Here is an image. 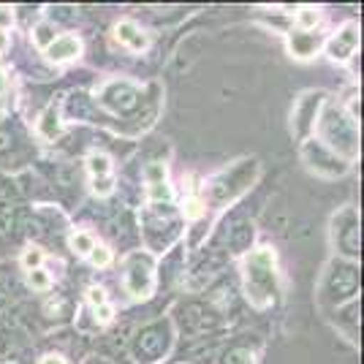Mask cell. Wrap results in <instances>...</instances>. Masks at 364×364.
<instances>
[{"mask_svg": "<svg viewBox=\"0 0 364 364\" xmlns=\"http://www.w3.org/2000/svg\"><path fill=\"white\" fill-rule=\"evenodd\" d=\"M321 144L326 150H332L337 158H343L348 164L350 158H356L359 152V131H356V120L348 117L340 107L329 104L323 117H321Z\"/></svg>", "mask_w": 364, "mask_h": 364, "instance_id": "cell-1", "label": "cell"}, {"mask_svg": "<svg viewBox=\"0 0 364 364\" xmlns=\"http://www.w3.org/2000/svg\"><path fill=\"white\" fill-rule=\"evenodd\" d=\"M245 294L247 302L256 307H267L277 296V272H274L272 250H256L245 261Z\"/></svg>", "mask_w": 364, "mask_h": 364, "instance_id": "cell-2", "label": "cell"}, {"mask_svg": "<svg viewBox=\"0 0 364 364\" xmlns=\"http://www.w3.org/2000/svg\"><path fill=\"white\" fill-rule=\"evenodd\" d=\"M356 294H359V269L350 261L334 258L326 267L323 280L318 286V302L340 307V304L356 299Z\"/></svg>", "mask_w": 364, "mask_h": 364, "instance_id": "cell-3", "label": "cell"}, {"mask_svg": "<svg viewBox=\"0 0 364 364\" xmlns=\"http://www.w3.org/2000/svg\"><path fill=\"white\" fill-rule=\"evenodd\" d=\"M174 343V329L168 321H152L147 326H141L131 343V356L136 364H158L166 359Z\"/></svg>", "mask_w": 364, "mask_h": 364, "instance_id": "cell-4", "label": "cell"}, {"mask_svg": "<svg viewBox=\"0 0 364 364\" xmlns=\"http://www.w3.org/2000/svg\"><path fill=\"white\" fill-rule=\"evenodd\" d=\"M256 174H258V161H256V158L234 164L228 171L218 174V177L210 182V188H207L210 201H213V204H226V201H231V198H237L242 191H247V188H250V182L256 180Z\"/></svg>", "mask_w": 364, "mask_h": 364, "instance_id": "cell-5", "label": "cell"}, {"mask_svg": "<svg viewBox=\"0 0 364 364\" xmlns=\"http://www.w3.org/2000/svg\"><path fill=\"white\" fill-rule=\"evenodd\" d=\"M332 242L340 250V256L359 258V253H362V226H359V215L353 207H343L332 218Z\"/></svg>", "mask_w": 364, "mask_h": 364, "instance_id": "cell-6", "label": "cell"}, {"mask_svg": "<svg viewBox=\"0 0 364 364\" xmlns=\"http://www.w3.org/2000/svg\"><path fill=\"white\" fill-rule=\"evenodd\" d=\"M177 321H180L182 332L188 334H210L218 332L223 326V318L220 313L215 310L213 304L204 302H185L177 307Z\"/></svg>", "mask_w": 364, "mask_h": 364, "instance_id": "cell-7", "label": "cell"}, {"mask_svg": "<svg viewBox=\"0 0 364 364\" xmlns=\"http://www.w3.org/2000/svg\"><path fill=\"white\" fill-rule=\"evenodd\" d=\"M155 286V277H152V258L144 253H134L125 261V289L131 296L136 299H147Z\"/></svg>", "mask_w": 364, "mask_h": 364, "instance_id": "cell-8", "label": "cell"}, {"mask_svg": "<svg viewBox=\"0 0 364 364\" xmlns=\"http://www.w3.org/2000/svg\"><path fill=\"white\" fill-rule=\"evenodd\" d=\"M95 98H98L101 107H107L114 114H134L141 107V95L128 82H109L107 87H101V92Z\"/></svg>", "mask_w": 364, "mask_h": 364, "instance_id": "cell-9", "label": "cell"}, {"mask_svg": "<svg viewBox=\"0 0 364 364\" xmlns=\"http://www.w3.org/2000/svg\"><path fill=\"white\" fill-rule=\"evenodd\" d=\"M302 158L321 177H343L348 171V164L343 158H337L332 150H326L321 141H307L302 147Z\"/></svg>", "mask_w": 364, "mask_h": 364, "instance_id": "cell-10", "label": "cell"}, {"mask_svg": "<svg viewBox=\"0 0 364 364\" xmlns=\"http://www.w3.org/2000/svg\"><path fill=\"white\" fill-rule=\"evenodd\" d=\"M321 98H323V92H321V90L318 92H304L302 98L294 104V112H291V122H294V134H296V136H307V131L313 128Z\"/></svg>", "mask_w": 364, "mask_h": 364, "instance_id": "cell-11", "label": "cell"}, {"mask_svg": "<svg viewBox=\"0 0 364 364\" xmlns=\"http://www.w3.org/2000/svg\"><path fill=\"white\" fill-rule=\"evenodd\" d=\"M356 46H359V28L348 22V25H343L340 31L332 36V41L326 44V52H329V58L332 60H348L353 58V52H356Z\"/></svg>", "mask_w": 364, "mask_h": 364, "instance_id": "cell-12", "label": "cell"}, {"mask_svg": "<svg viewBox=\"0 0 364 364\" xmlns=\"http://www.w3.org/2000/svg\"><path fill=\"white\" fill-rule=\"evenodd\" d=\"M16 207H19V196L11 185L0 188V237H9L14 231Z\"/></svg>", "mask_w": 364, "mask_h": 364, "instance_id": "cell-13", "label": "cell"}, {"mask_svg": "<svg viewBox=\"0 0 364 364\" xmlns=\"http://www.w3.org/2000/svg\"><path fill=\"white\" fill-rule=\"evenodd\" d=\"M79 52H82V44L74 36H60V38H55L52 44L46 46V58L52 63L74 60V58H79Z\"/></svg>", "mask_w": 364, "mask_h": 364, "instance_id": "cell-14", "label": "cell"}, {"mask_svg": "<svg viewBox=\"0 0 364 364\" xmlns=\"http://www.w3.org/2000/svg\"><path fill=\"white\" fill-rule=\"evenodd\" d=\"M289 44H291V52H294V58H299V60H307V58H313V55L318 52L321 38H318V36H310V33H291Z\"/></svg>", "mask_w": 364, "mask_h": 364, "instance_id": "cell-15", "label": "cell"}, {"mask_svg": "<svg viewBox=\"0 0 364 364\" xmlns=\"http://www.w3.org/2000/svg\"><path fill=\"white\" fill-rule=\"evenodd\" d=\"M359 302L350 299V302L340 304V313H337V326L348 334L350 343H356V329H359Z\"/></svg>", "mask_w": 364, "mask_h": 364, "instance_id": "cell-16", "label": "cell"}, {"mask_svg": "<svg viewBox=\"0 0 364 364\" xmlns=\"http://www.w3.org/2000/svg\"><path fill=\"white\" fill-rule=\"evenodd\" d=\"M114 36H117L120 44H125L128 49H134V52H141V49L147 46V38L141 36V31H139L134 22H120V25L114 28Z\"/></svg>", "mask_w": 364, "mask_h": 364, "instance_id": "cell-17", "label": "cell"}, {"mask_svg": "<svg viewBox=\"0 0 364 364\" xmlns=\"http://www.w3.org/2000/svg\"><path fill=\"white\" fill-rule=\"evenodd\" d=\"M220 364H256V350L247 346H231L223 350Z\"/></svg>", "mask_w": 364, "mask_h": 364, "instance_id": "cell-18", "label": "cell"}, {"mask_svg": "<svg viewBox=\"0 0 364 364\" xmlns=\"http://www.w3.org/2000/svg\"><path fill=\"white\" fill-rule=\"evenodd\" d=\"M38 131H41V136L44 139L60 136V117H58V109L55 107L46 109L44 117H41V125H38Z\"/></svg>", "mask_w": 364, "mask_h": 364, "instance_id": "cell-19", "label": "cell"}, {"mask_svg": "<svg viewBox=\"0 0 364 364\" xmlns=\"http://www.w3.org/2000/svg\"><path fill=\"white\" fill-rule=\"evenodd\" d=\"M87 168H90V174L95 180H109L112 177V161H109L107 155H90L87 158Z\"/></svg>", "mask_w": 364, "mask_h": 364, "instance_id": "cell-20", "label": "cell"}, {"mask_svg": "<svg viewBox=\"0 0 364 364\" xmlns=\"http://www.w3.org/2000/svg\"><path fill=\"white\" fill-rule=\"evenodd\" d=\"M250 242H253V226H247V223H245V226H237L234 231H231V242H228L231 245V250L242 253Z\"/></svg>", "mask_w": 364, "mask_h": 364, "instance_id": "cell-21", "label": "cell"}, {"mask_svg": "<svg viewBox=\"0 0 364 364\" xmlns=\"http://www.w3.org/2000/svg\"><path fill=\"white\" fill-rule=\"evenodd\" d=\"M71 247H74L79 256H90L95 242H92L90 234H74V237H71Z\"/></svg>", "mask_w": 364, "mask_h": 364, "instance_id": "cell-22", "label": "cell"}, {"mask_svg": "<svg viewBox=\"0 0 364 364\" xmlns=\"http://www.w3.org/2000/svg\"><path fill=\"white\" fill-rule=\"evenodd\" d=\"M318 19H321L318 9H302V11L296 14V25H299L302 31H310V28L318 25Z\"/></svg>", "mask_w": 364, "mask_h": 364, "instance_id": "cell-23", "label": "cell"}, {"mask_svg": "<svg viewBox=\"0 0 364 364\" xmlns=\"http://www.w3.org/2000/svg\"><path fill=\"white\" fill-rule=\"evenodd\" d=\"M28 283H31L33 291H46L49 286H52V277H49L44 269H31V274H28Z\"/></svg>", "mask_w": 364, "mask_h": 364, "instance_id": "cell-24", "label": "cell"}, {"mask_svg": "<svg viewBox=\"0 0 364 364\" xmlns=\"http://www.w3.org/2000/svg\"><path fill=\"white\" fill-rule=\"evenodd\" d=\"M33 38H36V44L46 49V46L55 41V28H52V25H38V28L33 31Z\"/></svg>", "mask_w": 364, "mask_h": 364, "instance_id": "cell-25", "label": "cell"}, {"mask_svg": "<svg viewBox=\"0 0 364 364\" xmlns=\"http://www.w3.org/2000/svg\"><path fill=\"white\" fill-rule=\"evenodd\" d=\"M144 177L150 185H158V182H166V166L164 164H150L144 168Z\"/></svg>", "mask_w": 364, "mask_h": 364, "instance_id": "cell-26", "label": "cell"}, {"mask_svg": "<svg viewBox=\"0 0 364 364\" xmlns=\"http://www.w3.org/2000/svg\"><path fill=\"white\" fill-rule=\"evenodd\" d=\"M150 198L152 201H168V198H171V188H168L166 182L150 185Z\"/></svg>", "mask_w": 364, "mask_h": 364, "instance_id": "cell-27", "label": "cell"}, {"mask_svg": "<svg viewBox=\"0 0 364 364\" xmlns=\"http://www.w3.org/2000/svg\"><path fill=\"white\" fill-rule=\"evenodd\" d=\"M90 261L95 264V267H107L109 261H112V253H109L107 247H92Z\"/></svg>", "mask_w": 364, "mask_h": 364, "instance_id": "cell-28", "label": "cell"}, {"mask_svg": "<svg viewBox=\"0 0 364 364\" xmlns=\"http://www.w3.org/2000/svg\"><path fill=\"white\" fill-rule=\"evenodd\" d=\"M87 299H90V304L98 310V307H104V304H107V294H104V289H95V286H92V289L87 291Z\"/></svg>", "mask_w": 364, "mask_h": 364, "instance_id": "cell-29", "label": "cell"}, {"mask_svg": "<svg viewBox=\"0 0 364 364\" xmlns=\"http://www.w3.org/2000/svg\"><path fill=\"white\" fill-rule=\"evenodd\" d=\"M14 147V136H11V131H3L0 128V152H9Z\"/></svg>", "mask_w": 364, "mask_h": 364, "instance_id": "cell-30", "label": "cell"}, {"mask_svg": "<svg viewBox=\"0 0 364 364\" xmlns=\"http://www.w3.org/2000/svg\"><path fill=\"white\" fill-rule=\"evenodd\" d=\"M41 253H38V250H28V256H25V267H38V264H41Z\"/></svg>", "mask_w": 364, "mask_h": 364, "instance_id": "cell-31", "label": "cell"}, {"mask_svg": "<svg viewBox=\"0 0 364 364\" xmlns=\"http://www.w3.org/2000/svg\"><path fill=\"white\" fill-rule=\"evenodd\" d=\"M41 364H65V359H63V356H55V353H49V356L41 359Z\"/></svg>", "mask_w": 364, "mask_h": 364, "instance_id": "cell-32", "label": "cell"}, {"mask_svg": "<svg viewBox=\"0 0 364 364\" xmlns=\"http://www.w3.org/2000/svg\"><path fill=\"white\" fill-rule=\"evenodd\" d=\"M0 25H11V14L6 9H0Z\"/></svg>", "mask_w": 364, "mask_h": 364, "instance_id": "cell-33", "label": "cell"}, {"mask_svg": "<svg viewBox=\"0 0 364 364\" xmlns=\"http://www.w3.org/2000/svg\"><path fill=\"white\" fill-rule=\"evenodd\" d=\"M3 49H6V36L0 33V52H3Z\"/></svg>", "mask_w": 364, "mask_h": 364, "instance_id": "cell-34", "label": "cell"}, {"mask_svg": "<svg viewBox=\"0 0 364 364\" xmlns=\"http://www.w3.org/2000/svg\"><path fill=\"white\" fill-rule=\"evenodd\" d=\"M87 364H109V362H107V359H90Z\"/></svg>", "mask_w": 364, "mask_h": 364, "instance_id": "cell-35", "label": "cell"}, {"mask_svg": "<svg viewBox=\"0 0 364 364\" xmlns=\"http://www.w3.org/2000/svg\"><path fill=\"white\" fill-rule=\"evenodd\" d=\"M0 334H3V316H0Z\"/></svg>", "mask_w": 364, "mask_h": 364, "instance_id": "cell-36", "label": "cell"}]
</instances>
